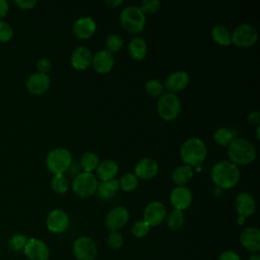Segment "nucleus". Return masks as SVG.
<instances>
[{"mask_svg":"<svg viewBox=\"0 0 260 260\" xmlns=\"http://www.w3.org/2000/svg\"><path fill=\"white\" fill-rule=\"evenodd\" d=\"M258 40L257 29L248 24L243 23L238 25L233 32H231V44L240 48H249L256 44Z\"/></svg>","mask_w":260,"mask_h":260,"instance_id":"obj_8","label":"nucleus"},{"mask_svg":"<svg viewBox=\"0 0 260 260\" xmlns=\"http://www.w3.org/2000/svg\"><path fill=\"white\" fill-rule=\"evenodd\" d=\"M50 82L48 74L36 72L27 78L26 89L32 94H42L49 89Z\"/></svg>","mask_w":260,"mask_h":260,"instance_id":"obj_22","label":"nucleus"},{"mask_svg":"<svg viewBox=\"0 0 260 260\" xmlns=\"http://www.w3.org/2000/svg\"><path fill=\"white\" fill-rule=\"evenodd\" d=\"M72 154L64 147H57L52 149L46 157L47 169L53 175L64 174L72 165Z\"/></svg>","mask_w":260,"mask_h":260,"instance_id":"obj_5","label":"nucleus"},{"mask_svg":"<svg viewBox=\"0 0 260 260\" xmlns=\"http://www.w3.org/2000/svg\"><path fill=\"white\" fill-rule=\"evenodd\" d=\"M260 126H258V127H256V137H257V139L259 140L260 139Z\"/></svg>","mask_w":260,"mask_h":260,"instance_id":"obj_47","label":"nucleus"},{"mask_svg":"<svg viewBox=\"0 0 260 260\" xmlns=\"http://www.w3.org/2000/svg\"><path fill=\"white\" fill-rule=\"evenodd\" d=\"M160 7V2L158 0H144L141 2L139 8L144 14L155 13Z\"/></svg>","mask_w":260,"mask_h":260,"instance_id":"obj_37","label":"nucleus"},{"mask_svg":"<svg viewBox=\"0 0 260 260\" xmlns=\"http://www.w3.org/2000/svg\"><path fill=\"white\" fill-rule=\"evenodd\" d=\"M98 185L99 181L93 173L81 172L74 177L71 187L77 197L87 198L95 193Z\"/></svg>","mask_w":260,"mask_h":260,"instance_id":"obj_7","label":"nucleus"},{"mask_svg":"<svg viewBox=\"0 0 260 260\" xmlns=\"http://www.w3.org/2000/svg\"><path fill=\"white\" fill-rule=\"evenodd\" d=\"M128 52L132 59L136 61H141L145 58L147 54V44L144 39L140 37L133 38L128 45Z\"/></svg>","mask_w":260,"mask_h":260,"instance_id":"obj_24","label":"nucleus"},{"mask_svg":"<svg viewBox=\"0 0 260 260\" xmlns=\"http://www.w3.org/2000/svg\"><path fill=\"white\" fill-rule=\"evenodd\" d=\"M119 181V188L125 192H132L138 187V178L133 173L123 175Z\"/></svg>","mask_w":260,"mask_h":260,"instance_id":"obj_31","label":"nucleus"},{"mask_svg":"<svg viewBox=\"0 0 260 260\" xmlns=\"http://www.w3.org/2000/svg\"><path fill=\"white\" fill-rule=\"evenodd\" d=\"M73 253L77 260H93L98 255V248L92 239L82 236L74 241Z\"/></svg>","mask_w":260,"mask_h":260,"instance_id":"obj_9","label":"nucleus"},{"mask_svg":"<svg viewBox=\"0 0 260 260\" xmlns=\"http://www.w3.org/2000/svg\"><path fill=\"white\" fill-rule=\"evenodd\" d=\"M157 113L165 121L175 120L181 112V101L176 93L164 92L157 100Z\"/></svg>","mask_w":260,"mask_h":260,"instance_id":"obj_6","label":"nucleus"},{"mask_svg":"<svg viewBox=\"0 0 260 260\" xmlns=\"http://www.w3.org/2000/svg\"><path fill=\"white\" fill-rule=\"evenodd\" d=\"M228 157L237 167L248 166L256 158V148L250 140L236 137L228 146Z\"/></svg>","mask_w":260,"mask_h":260,"instance_id":"obj_2","label":"nucleus"},{"mask_svg":"<svg viewBox=\"0 0 260 260\" xmlns=\"http://www.w3.org/2000/svg\"><path fill=\"white\" fill-rule=\"evenodd\" d=\"M145 19V14L137 5L127 6L120 13V23L122 27L132 35H136L143 30Z\"/></svg>","mask_w":260,"mask_h":260,"instance_id":"obj_4","label":"nucleus"},{"mask_svg":"<svg viewBox=\"0 0 260 260\" xmlns=\"http://www.w3.org/2000/svg\"><path fill=\"white\" fill-rule=\"evenodd\" d=\"M144 88H145V92L147 93L148 96L157 98V99L164 93V90H165L164 84L158 79H155V78L149 79L145 83Z\"/></svg>","mask_w":260,"mask_h":260,"instance_id":"obj_32","label":"nucleus"},{"mask_svg":"<svg viewBox=\"0 0 260 260\" xmlns=\"http://www.w3.org/2000/svg\"><path fill=\"white\" fill-rule=\"evenodd\" d=\"M193 175H194V172L191 167L182 165V166L177 167L172 172L171 178H172V181L177 186H186L193 178Z\"/></svg>","mask_w":260,"mask_h":260,"instance_id":"obj_26","label":"nucleus"},{"mask_svg":"<svg viewBox=\"0 0 260 260\" xmlns=\"http://www.w3.org/2000/svg\"><path fill=\"white\" fill-rule=\"evenodd\" d=\"M106 46H107V51L112 53H116L120 51V49L123 46V39L120 35L118 34H111L108 36L106 40Z\"/></svg>","mask_w":260,"mask_h":260,"instance_id":"obj_35","label":"nucleus"},{"mask_svg":"<svg viewBox=\"0 0 260 260\" xmlns=\"http://www.w3.org/2000/svg\"><path fill=\"white\" fill-rule=\"evenodd\" d=\"M218 260H241V258L239 254L236 253L235 251L226 250L220 254Z\"/></svg>","mask_w":260,"mask_h":260,"instance_id":"obj_41","label":"nucleus"},{"mask_svg":"<svg viewBox=\"0 0 260 260\" xmlns=\"http://www.w3.org/2000/svg\"><path fill=\"white\" fill-rule=\"evenodd\" d=\"M212 40L219 46L231 45V31L222 24H216L211 29Z\"/></svg>","mask_w":260,"mask_h":260,"instance_id":"obj_27","label":"nucleus"},{"mask_svg":"<svg viewBox=\"0 0 260 260\" xmlns=\"http://www.w3.org/2000/svg\"><path fill=\"white\" fill-rule=\"evenodd\" d=\"M99 162L100 159L98 154L92 151H85L80 157V166L83 172L86 173H92L93 171H95Z\"/></svg>","mask_w":260,"mask_h":260,"instance_id":"obj_29","label":"nucleus"},{"mask_svg":"<svg viewBox=\"0 0 260 260\" xmlns=\"http://www.w3.org/2000/svg\"><path fill=\"white\" fill-rule=\"evenodd\" d=\"M95 28H96V25L94 20L90 17L84 16V17L78 18L74 22L72 31L75 38L79 40H86L92 37V35L95 31Z\"/></svg>","mask_w":260,"mask_h":260,"instance_id":"obj_21","label":"nucleus"},{"mask_svg":"<svg viewBox=\"0 0 260 260\" xmlns=\"http://www.w3.org/2000/svg\"><path fill=\"white\" fill-rule=\"evenodd\" d=\"M248 122L253 126H260V112L253 111L248 115Z\"/></svg>","mask_w":260,"mask_h":260,"instance_id":"obj_43","label":"nucleus"},{"mask_svg":"<svg viewBox=\"0 0 260 260\" xmlns=\"http://www.w3.org/2000/svg\"><path fill=\"white\" fill-rule=\"evenodd\" d=\"M119 166L118 164L113 159H105L103 161H100L96 169V178H99L102 181H109L112 179H115L116 175L118 174Z\"/></svg>","mask_w":260,"mask_h":260,"instance_id":"obj_23","label":"nucleus"},{"mask_svg":"<svg viewBox=\"0 0 260 260\" xmlns=\"http://www.w3.org/2000/svg\"><path fill=\"white\" fill-rule=\"evenodd\" d=\"M242 246L251 253H257L260 250V232L257 228L248 226L240 234Z\"/></svg>","mask_w":260,"mask_h":260,"instance_id":"obj_17","label":"nucleus"},{"mask_svg":"<svg viewBox=\"0 0 260 260\" xmlns=\"http://www.w3.org/2000/svg\"><path fill=\"white\" fill-rule=\"evenodd\" d=\"M207 155V148L203 140L191 137L183 142L180 148V156L186 166L191 168L200 167Z\"/></svg>","mask_w":260,"mask_h":260,"instance_id":"obj_3","label":"nucleus"},{"mask_svg":"<svg viewBox=\"0 0 260 260\" xmlns=\"http://www.w3.org/2000/svg\"><path fill=\"white\" fill-rule=\"evenodd\" d=\"M192 200L193 194L186 186H177L170 193V202L174 209L183 211L191 205Z\"/></svg>","mask_w":260,"mask_h":260,"instance_id":"obj_13","label":"nucleus"},{"mask_svg":"<svg viewBox=\"0 0 260 260\" xmlns=\"http://www.w3.org/2000/svg\"><path fill=\"white\" fill-rule=\"evenodd\" d=\"M249 260H260V256H259V254L254 253V254H252V255L250 256Z\"/></svg>","mask_w":260,"mask_h":260,"instance_id":"obj_46","label":"nucleus"},{"mask_svg":"<svg viewBox=\"0 0 260 260\" xmlns=\"http://www.w3.org/2000/svg\"><path fill=\"white\" fill-rule=\"evenodd\" d=\"M23 253L29 260H48L50 257V250L47 244L36 238L27 239Z\"/></svg>","mask_w":260,"mask_h":260,"instance_id":"obj_11","label":"nucleus"},{"mask_svg":"<svg viewBox=\"0 0 260 260\" xmlns=\"http://www.w3.org/2000/svg\"><path fill=\"white\" fill-rule=\"evenodd\" d=\"M235 207L239 217L245 219L254 214L256 210V202L250 193L241 192L236 197Z\"/></svg>","mask_w":260,"mask_h":260,"instance_id":"obj_15","label":"nucleus"},{"mask_svg":"<svg viewBox=\"0 0 260 260\" xmlns=\"http://www.w3.org/2000/svg\"><path fill=\"white\" fill-rule=\"evenodd\" d=\"M51 68H52V63L48 58H41L38 60V62H37L38 72L47 74L51 70Z\"/></svg>","mask_w":260,"mask_h":260,"instance_id":"obj_40","label":"nucleus"},{"mask_svg":"<svg viewBox=\"0 0 260 260\" xmlns=\"http://www.w3.org/2000/svg\"><path fill=\"white\" fill-rule=\"evenodd\" d=\"M123 3L122 0H110V1H105V4L111 8H116L117 6L121 5Z\"/></svg>","mask_w":260,"mask_h":260,"instance_id":"obj_45","label":"nucleus"},{"mask_svg":"<svg viewBox=\"0 0 260 260\" xmlns=\"http://www.w3.org/2000/svg\"><path fill=\"white\" fill-rule=\"evenodd\" d=\"M150 231V226L147 222H145L143 219L142 220H137L133 223L132 228H131V232L132 235L138 239L144 238L145 236H147V234Z\"/></svg>","mask_w":260,"mask_h":260,"instance_id":"obj_36","label":"nucleus"},{"mask_svg":"<svg viewBox=\"0 0 260 260\" xmlns=\"http://www.w3.org/2000/svg\"><path fill=\"white\" fill-rule=\"evenodd\" d=\"M241 178L239 167L230 160L217 161L211 170V180L218 189L235 187Z\"/></svg>","mask_w":260,"mask_h":260,"instance_id":"obj_1","label":"nucleus"},{"mask_svg":"<svg viewBox=\"0 0 260 260\" xmlns=\"http://www.w3.org/2000/svg\"><path fill=\"white\" fill-rule=\"evenodd\" d=\"M215 142L220 146H229L230 143L236 138V134L233 130L226 127H220L215 130L213 134Z\"/></svg>","mask_w":260,"mask_h":260,"instance_id":"obj_28","label":"nucleus"},{"mask_svg":"<svg viewBox=\"0 0 260 260\" xmlns=\"http://www.w3.org/2000/svg\"><path fill=\"white\" fill-rule=\"evenodd\" d=\"M9 5L6 0H0V20L7 14Z\"/></svg>","mask_w":260,"mask_h":260,"instance_id":"obj_44","label":"nucleus"},{"mask_svg":"<svg viewBox=\"0 0 260 260\" xmlns=\"http://www.w3.org/2000/svg\"><path fill=\"white\" fill-rule=\"evenodd\" d=\"M47 229L53 234H61L68 229L69 217L62 209H53L46 219Z\"/></svg>","mask_w":260,"mask_h":260,"instance_id":"obj_14","label":"nucleus"},{"mask_svg":"<svg viewBox=\"0 0 260 260\" xmlns=\"http://www.w3.org/2000/svg\"><path fill=\"white\" fill-rule=\"evenodd\" d=\"M92 54L85 46L76 47L70 57V63L76 70H85L91 65Z\"/></svg>","mask_w":260,"mask_h":260,"instance_id":"obj_18","label":"nucleus"},{"mask_svg":"<svg viewBox=\"0 0 260 260\" xmlns=\"http://www.w3.org/2000/svg\"><path fill=\"white\" fill-rule=\"evenodd\" d=\"M51 188L57 194H64L69 189V182L64 174L54 175L51 181Z\"/></svg>","mask_w":260,"mask_h":260,"instance_id":"obj_33","label":"nucleus"},{"mask_svg":"<svg viewBox=\"0 0 260 260\" xmlns=\"http://www.w3.org/2000/svg\"><path fill=\"white\" fill-rule=\"evenodd\" d=\"M190 82V76L186 71L179 70L171 73L165 80L164 87L168 92L176 93L187 87Z\"/></svg>","mask_w":260,"mask_h":260,"instance_id":"obj_16","label":"nucleus"},{"mask_svg":"<svg viewBox=\"0 0 260 260\" xmlns=\"http://www.w3.org/2000/svg\"><path fill=\"white\" fill-rule=\"evenodd\" d=\"M14 2L21 9H31L37 4L36 0H15Z\"/></svg>","mask_w":260,"mask_h":260,"instance_id":"obj_42","label":"nucleus"},{"mask_svg":"<svg viewBox=\"0 0 260 260\" xmlns=\"http://www.w3.org/2000/svg\"><path fill=\"white\" fill-rule=\"evenodd\" d=\"M13 36V29L7 22L0 20V43L8 42Z\"/></svg>","mask_w":260,"mask_h":260,"instance_id":"obj_39","label":"nucleus"},{"mask_svg":"<svg viewBox=\"0 0 260 260\" xmlns=\"http://www.w3.org/2000/svg\"><path fill=\"white\" fill-rule=\"evenodd\" d=\"M91 65L100 74L109 73L114 66V57L107 50H100L92 56Z\"/></svg>","mask_w":260,"mask_h":260,"instance_id":"obj_20","label":"nucleus"},{"mask_svg":"<svg viewBox=\"0 0 260 260\" xmlns=\"http://www.w3.org/2000/svg\"><path fill=\"white\" fill-rule=\"evenodd\" d=\"M129 220V211L124 206H116L112 208L106 216V226L111 232H118Z\"/></svg>","mask_w":260,"mask_h":260,"instance_id":"obj_12","label":"nucleus"},{"mask_svg":"<svg viewBox=\"0 0 260 260\" xmlns=\"http://www.w3.org/2000/svg\"><path fill=\"white\" fill-rule=\"evenodd\" d=\"M118 190L119 181L116 179H112L109 181H102L101 183H99L95 193L102 200H110L116 195Z\"/></svg>","mask_w":260,"mask_h":260,"instance_id":"obj_25","label":"nucleus"},{"mask_svg":"<svg viewBox=\"0 0 260 260\" xmlns=\"http://www.w3.org/2000/svg\"><path fill=\"white\" fill-rule=\"evenodd\" d=\"M27 242V238L22 234H14L8 240L9 248L14 252L23 251L25 244Z\"/></svg>","mask_w":260,"mask_h":260,"instance_id":"obj_34","label":"nucleus"},{"mask_svg":"<svg viewBox=\"0 0 260 260\" xmlns=\"http://www.w3.org/2000/svg\"><path fill=\"white\" fill-rule=\"evenodd\" d=\"M184 220H185V216L183 211L178 209H173L170 213H167V216H166L167 225L172 231H177L181 229L182 225L184 224Z\"/></svg>","mask_w":260,"mask_h":260,"instance_id":"obj_30","label":"nucleus"},{"mask_svg":"<svg viewBox=\"0 0 260 260\" xmlns=\"http://www.w3.org/2000/svg\"><path fill=\"white\" fill-rule=\"evenodd\" d=\"M167 216V208L160 201L154 200L149 202L143 211V220L149 224V226L159 225Z\"/></svg>","mask_w":260,"mask_h":260,"instance_id":"obj_10","label":"nucleus"},{"mask_svg":"<svg viewBox=\"0 0 260 260\" xmlns=\"http://www.w3.org/2000/svg\"><path fill=\"white\" fill-rule=\"evenodd\" d=\"M158 173V164L156 160L150 157H144L140 159L134 168V175L138 179L150 180L154 178Z\"/></svg>","mask_w":260,"mask_h":260,"instance_id":"obj_19","label":"nucleus"},{"mask_svg":"<svg viewBox=\"0 0 260 260\" xmlns=\"http://www.w3.org/2000/svg\"><path fill=\"white\" fill-rule=\"evenodd\" d=\"M107 243L112 250H118L123 245V237L119 232H111L108 236Z\"/></svg>","mask_w":260,"mask_h":260,"instance_id":"obj_38","label":"nucleus"}]
</instances>
